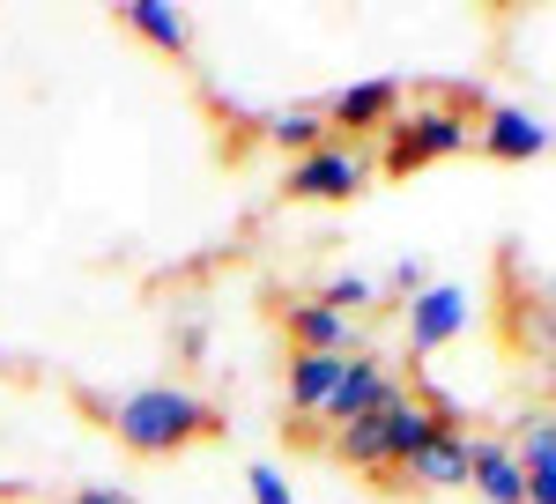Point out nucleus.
<instances>
[{"mask_svg": "<svg viewBox=\"0 0 556 504\" xmlns=\"http://www.w3.org/2000/svg\"><path fill=\"white\" fill-rule=\"evenodd\" d=\"M97 416L112 423V438L141 461H164V453L201 445V438H223V408L186 393V386H134L119 401H97Z\"/></svg>", "mask_w": 556, "mask_h": 504, "instance_id": "nucleus-1", "label": "nucleus"}, {"mask_svg": "<svg viewBox=\"0 0 556 504\" xmlns=\"http://www.w3.org/2000/svg\"><path fill=\"white\" fill-rule=\"evenodd\" d=\"M468 149H475V119L438 97V104H416V112H393L386 149L371 156V164H379L386 178H408V171L445 164V156H468Z\"/></svg>", "mask_w": 556, "mask_h": 504, "instance_id": "nucleus-2", "label": "nucleus"}, {"mask_svg": "<svg viewBox=\"0 0 556 504\" xmlns=\"http://www.w3.org/2000/svg\"><path fill=\"white\" fill-rule=\"evenodd\" d=\"M371 156L356 149V141H319L312 156H290L282 171V193L290 201H356L364 186H371Z\"/></svg>", "mask_w": 556, "mask_h": 504, "instance_id": "nucleus-3", "label": "nucleus"}, {"mask_svg": "<svg viewBox=\"0 0 556 504\" xmlns=\"http://www.w3.org/2000/svg\"><path fill=\"white\" fill-rule=\"evenodd\" d=\"M401 393H408V386H401V371L356 349V356L342 364V378H334V393H327V408H319V423H334V430H342V423L386 416V408H393Z\"/></svg>", "mask_w": 556, "mask_h": 504, "instance_id": "nucleus-4", "label": "nucleus"}, {"mask_svg": "<svg viewBox=\"0 0 556 504\" xmlns=\"http://www.w3.org/2000/svg\"><path fill=\"white\" fill-rule=\"evenodd\" d=\"M475 149L490 164H534V156H549V119L527 112V104H490L475 119Z\"/></svg>", "mask_w": 556, "mask_h": 504, "instance_id": "nucleus-5", "label": "nucleus"}, {"mask_svg": "<svg viewBox=\"0 0 556 504\" xmlns=\"http://www.w3.org/2000/svg\"><path fill=\"white\" fill-rule=\"evenodd\" d=\"M319 112H327V134H334V141H342V134H349V141H356V134H386L393 112H401V83H393V75L349 83V89H334Z\"/></svg>", "mask_w": 556, "mask_h": 504, "instance_id": "nucleus-6", "label": "nucleus"}, {"mask_svg": "<svg viewBox=\"0 0 556 504\" xmlns=\"http://www.w3.org/2000/svg\"><path fill=\"white\" fill-rule=\"evenodd\" d=\"M453 335H468V290L460 282H430L424 297H408V356L424 364Z\"/></svg>", "mask_w": 556, "mask_h": 504, "instance_id": "nucleus-7", "label": "nucleus"}, {"mask_svg": "<svg viewBox=\"0 0 556 504\" xmlns=\"http://www.w3.org/2000/svg\"><path fill=\"white\" fill-rule=\"evenodd\" d=\"M275 319H282L290 349H304V356H356V327H349L342 312H327L319 297H282Z\"/></svg>", "mask_w": 556, "mask_h": 504, "instance_id": "nucleus-8", "label": "nucleus"}, {"mask_svg": "<svg viewBox=\"0 0 556 504\" xmlns=\"http://www.w3.org/2000/svg\"><path fill=\"white\" fill-rule=\"evenodd\" d=\"M505 445H513L519 490H527L519 504H556V430H549V408H527Z\"/></svg>", "mask_w": 556, "mask_h": 504, "instance_id": "nucleus-9", "label": "nucleus"}, {"mask_svg": "<svg viewBox=\"0 0 556 504\" xmlns=\"http://www.w3.org/2000/svg\"><path fill=\"white\" fill-rule=\"evenodd\" d=\"M401 482H408V490H468V430H460V423L430 430L424 445L401 461Z\"/></svg>", "mask_w": 556, "mask_h": 504, "instance_id": "nucleus-10", "label": "nucleus"}, {"mask_svg": "<svg viewBox=\"0 0 556 504\" xmlns=\"http://www.w3.org/2000/svg\"><path fill=\"white\" fill-rule=\"evenodd\" d=\"M468 490L482 504H519L527 490H519V461L505 438H468Z\"/></svg>", "mask_w": 556, "mask_h": 504, "instance_id": "nucleus-11", "label": "nucleus"}, {"mask_svg": "<svg viewBox=\"0 0 556 504\" xmlns=\"http://www.w3.org/2000/svg\"><path fill=\"white\" fill-rule=\"evenodd\" d=\"M119 23H127L141 45L172 52V60H186V52H193V23L178 15L172 0H127V8H119Z\"/></svg>", "mask_w": 556, "mask_h": 504, "instance_id": "nucleus-12", "label": "nucleus"}, {"mask_svg": "<svg viewBox=\"0 0 556 504\" xmlns=\"http://www.w3.org/2000/svg\"><path fill=\"white\" fill-rule=\"evenodd\" d=\"M260 134H267L275 149H290V156H312L319 141H334L319 104H282V112H267V119H260Z\"/></svg>", "mask_w": 556, "mask_h": 504, "instance_id": "nucleus-13", "label": "nucleus"}, {"mask_svg": "<svg viewBox=\"0 0 556 504\" xmlns=\"http://www.w3.org/2000/svg\"><path fill=\"white\" fill-rule=\"evenodd\" d=\"M327 453H334L342 467H356V475H386V430H379V416L342 423V430L327 438Z\"/></svg>", "mask_w": 556, "mask_h": 504, "instance_id": "nucleus-14", "label": "nucleus"}, {"mask_svg": "<svg viewBox=\"0 0 556 504\" xmlns=\"http://www.w3.org/2000/svg\"><path fill=\"white\" fill-rule=\"evenodd\" d=\"M319 304H327V312H364V304H379V282H371V275H334V282H327V290H319Z\"/></svg>", "mask_w": 556, "mask_h": 504, "instance_id": "nucleus-15", "label": "nucleus"}, {"mask_svg": "<svg viewBox=\"0 0 556 504\" xmlns=\"http://www.w3.org/2000/svg\"><path fill=\"white\" fill-rule=\"evenodd\" d=\"M245 490H253V504H298V497H290V482H282V467H253Z\"/></svg>", "mask_w": 556, "mask_h": 504, "instance_id": "nucleus-16", "label": "nucleus"}, {"mask_svg": "<svg viewBox=\"0 0 556 504\" xmlns=\"http://www.w3.org/2000/svg\"><path fill=\"white\" fill-rule=\"evenodd\" d=\"M178 356H186V364L208 356V319H186V327H178Z\"/></svg>", "mask_w": 556, "mask_h": 504, "instance_id": "nucleus-17", "label": "nucleus"}, {"mask_svg": "<svg viewBox=\"0 0 556 504\" xmlns=\"http://www.w3.org/2000/svg\"><path fill=\"white\" fill-rule=\"evenodd\" d=\"M393 290H401V297H424L430 290V267H424V260H401V267H393Z\"/></svg>", "mask_w": 556, "mask_h": 504, "instance_id": "nucleus-18", "label": "nucleus"}, {"mask_svg": "<svg viewBox=\"0 0 556 504\" xmlns=\"http://www.w3.org/2000/svg\"><path fill=\"white\" fill-rule=\"evenodd\" d=\"M67 504H134V497H127V490H112V482H83Z\"/></svg>", "mask_w": 556, "mask_h": 504, "instance_id": "nucleus-19", "label": "nucleus"}]
</instances>
